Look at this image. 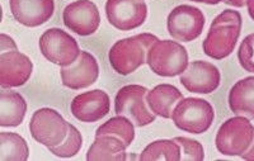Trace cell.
Masks as SVG:
<instances>
[{
  "label": "cell",
  "mask_w": 254,
  "mask_h": 161,
  "mask_svg": "<svg viewBox=\"0 0 254 161\" xmlns=\"http://www.w3.org/2000/svg\"><path fill=\"white\" fill-rule=\"evenodd\" d=\"M242 14L234 9H225L211 23L202 44L205 55L214 60H224L234 52L242 32Z\"/></svg>",
  "instance_id": "obj_1"
},
{
  "label": "cell",
  "mask_w": 254,
  "mask_h": 161,
  "mask_svg": "<svg viewBox=\"0 0 254 161\" xmlns=\"http://www.w3.org/2000/svg\"><path fill=\"white\" fill-rule=\"evenodd\" d=\"M146 63L154 74L163 78H173L182 75L188 67V52L176 41L158 40L149 49Z\"/></svg>",
  "instance_id": "obj_3"
},
{
  "label": "cell",
  "mask_w": 254,
  "mask_h": 161,
  "mask_svg": "<svg viewBox=\"0 0 254 161\" xmlns=\"http://www.w3.org/2000/svg\"><path fill=\"white\" fill-rule=\"evenodd\" d=\"M238 60L246 71L254 74V33L247 36L238 50Z\"/></svg>",
  "instance_id": "obj_26"
},
{
  "label": "cell",
  "mask_w": 254,
  "mask_h": 161,
  "mask_svg": "<svg viewBox=\"0 0 254 161\" xmlns=\"http://www.w3.org/2000/svg\"><path fill=\"white\" fill-rule=\"evenodd\" d=\"M240 158L243 159V160H247V161H254V140L253 142H252L251 147H249L248 150H247L246 153L243 154Z\"/></svg>",
  "instance_id": "obj_28"
},
{
  "label": "cell",
  "mask_w": 254,
  "mask_h": 161,
  "mask_svg": "<svg viewBox=\"0 0 254 161\" xmlns=\"http://www.w3.org/2000/svg\"><path fill=\"white\" fill-rule=\"evenodd\" d=\"M9 6L18 23L29 28L42 26L55 13L54 0H9Z\"/></svg>",
  "instance_id": "obj_16"
},
{
  "label": "cell",
  "mask_w": 254,
  "mask_h": 161,
  "mask_svg": "<svg viewBox=\"0 0 254 161\" xmlns=\"http://www.w3.org/2000/svg\"><path fill=\"white\" fill-rule=\"evenodd\" d=\"M13 50H18L17 45L13 41L12 37H9L6 35H0V51L6 52V51H13Z\"/></svg>",
  "instance_id": "obj_27"
},
{
  "label": "cell",
  "mask_w": 254,
  "mask_h": 161,
  "mask_svg": "<svg viewBox=\"0 0 254 161\" xmlns=\"http://www.w3.org/2000/svg\"><path fill=\"white\" fill-rule=\"evenodd\" d=\"M69 122L52 108L37 109L29 122V132L35 141L47 149L59 146L69 133Z\"/></svg>",
  "instance_id": "obj_6"
},
{
  "label": "cell",
  "mask_w": 254,
  "mask_h": 161,
  "mask_svg": "<svg viewBox=\"0 0 254 161\" xmlns=\"http://www.w3.org/2000/svg\"><path fill=\"white\" fill-rule=\"evenodd\" d=\"M229 107L237 115L254 119V76L237 81L229 93Z\"/></svg>",
  "instance_id": "obj_18"
},
{
  "label": "cell",
  "mask_w": 254,
  "mask_h": 161,
  "mask_svg": "<svg viewBox=\"0 0 254 161\" xmlns=\"http://www.w3.org/2000/svg\"><path fill=\"white\" fill-rule=\"evenodd\" d=\"M190 1H194V3L208 4V5H216V4L222 3V1H225V0H190Z\"/></svg>",
  "instance_id": "obj_30"
},
{
  "label": "cell",
  "mask_w": 254,
  "mask_h": 161,
  "mask_svg": "<svg viewBox=\"0 0 254 161\" xmlns=\"http://www.w3.org/2000/svg\"><path fill=\"white\" fill-rule=\"evenodd\" d=\"M112 135L121 138L128 147L135 140V124L125 115H117L104 122L95 131V136Z\"/></svg>",
  "instance_id": "obj_23"
},
{
  "label": "cell",
  "mask_w": 254,
  "mask_h": 161,
  "mask_svg": "<svg viewBox=\"0 0 254 161\" xmlns=\"http://www.w3.org/2000/svg\"><path fill=\"white\" fill-rule=\"evenodd\" d=\"M158 40L151 33H140L117 41L108 52L112 69L122 76L132 74L146 62L149 49Z\"/></svg>",
  "instance_id": "obj_2"
},
{
  "label": "cell",
  "mask_w": 254,
  "mask_h": 161,
  "mask_svg": "<svg viewBox=\"0 0 254 161\" xmlns=\"http://www.w3.org/2000/svg\"><path fill=\"white\" fill-rule=\"evenodd\" d=\"M183 99L181 90L171 84H159L146 94V103L151 112L163 118H172L174 107Z\"/></svg>",
  "instance_id": "obj_17"
},
{
  "label": "cell",
  "mask_w": 254,
  "mask_h": 161,
  "mask_svg": "<svg viewBox=\"0 0 254 161\" xmlns=\"http://www.w3.org/2000/svg\"><path fill=\"white\" fill-rule=\"evenodd\" d=\"M254 140V126L249 118L237 115L229 118L220 126L215 145L220 154L226 156H242Z\"/></svg>",
  "instance_id": "obj_5"
},
{
  "label": "cell",
  "mask_w": 254,
  "mask_h": 161,
  "mask_svg": "<svg viewBox=\"0 0 254 161\" xmlns=\"http://www.w3.org/2000/svg\"><path fill=\"white\" fill-rule=\"evenodd\" d=\"M111 101L106 92L101 89L90 90L76 95L70 104L71 114L84 123L101 121L110 113Z\"/></svg>",
  "instance_id": "obj_14"
},
{
  "label": "cell",
  "mask_w": 254,
  "mask_h": 161,
  "mask_svg": "<svg viewBox=\"0 0 254 161\" xmlns=\"http://www.w3.org/2000/svg\"><path fill=\"white\" fill-rule=\"evenodd\" d=\"M179 81L190 93L210 94L220 87L221 74L214 63L207 61H193L188 63Z\"/></svg>",
  "instance_id": "obj_12"
},
{
  "label": "cell",
  "mask_w": 254,
  "mask_h": 161,
  "mask_svg": "<svg viewBox=\"0 0 254 161\" xmlns=\"http://www.w3.org/2000/svg\"><path fill=\"white\" fill-rule=\"evenodd\" d=\"M106 15L115 28L132 31L145 23L147 5L144 0H107Z\"/></svg>",
  "instance_id": "obj_10"
},
{
  "label": "cell",
  "mask_w": 254,
  "mask_h": 161,
  "mask_svg": "<svg viewBox=\"0 0 254 161\" xmlns=\"http://www.w3.org/2000/svg\"><path fill=\"white\" fill-rule=\"evenodd\" d=\"M173 140L178 142L179 146H181V153H182L181 160L202 161L205 159L203 146L196 140H192V138L188 137H176Z\"/></svg>",
  "instance_id": "obj_25"
},
{
  "label": "cell",
  "mask_w": 254,
  "mask_h": 161,
  "mask_svg": "<svg viewBox=\"0 0 254 161\" xmlns=\"http://www.w3.org/2000/svg\"><path fill=\"white\" fill-rule=\"evenodd\" d=\"M149 90L142 85H126L117 92L115 98V112L125 115L136 127H145L155 121V114L146 103Z\"/></svg>",
  "instance_id": "obj_7"
},
{
  "label": "cell",
  "mask_w": 254,
  "mask_h": 161,
  "mask_svg": "<svg viewBox=\"0 0 254 161\" xmlns=\"http://www.w3.org/2000/svg\"><path fill=\"white\" fill-rule=\"evenodd\" d=\"M29 149L26 140L14 132L0 133V161H27Z\"/></svg>",
  "instance_id": "obj_21"
},
{
  "label": "cell",
  "mask_w": 254,
  "mask_h": 161,
  "mask_svg": "<svg viewBox=\"0 0 254 161\" xmlns=\"http://www.w3.org/2000/svg\"><path fill=\"white\" fill-rule=\"evenodd\" d=\"M38 46L46 60L61 67L75 62L81 52L75 38L60 28L45 31L40 37Z\"/></svg>",
  "instance_id": "obj_8"
},
{
  "label": "cell",
  "mask_w": 254,
  "mask_h": 161,
  "mask_svg": "<svg viewBox=\"0 0 254 161\" xmlns=\"http://www.w3.org/2000/svg\"><path fill=\"white\" fill-rule=\"evenodd\" d=\"M126 144L121 138L112 135L95 136V140L90 145L87 153L88 161L107 160V161H122L127 159Z\"/></svg>",
  "instance_id": "obj_19"
},
{
  "label": "cell",
  "mask_w": 254,
  "mask_h": 161,
  "mask_svg": "<svg viewBox=\"0 0 254 161\" xmlns=\"http://www.w3.org/2000/svg\"><path fill=\"white\" fill-rule=\"evenodd\" d=\"M224 3L228 4V5L235 6V8H243L244 5H247L248 0H225Z\"/></svg>",
  "instance_id": "obj_29"
},
{
  "label": "cell",
  "mask_w": 254,
  "mask_h": 161,
  "mask_svg": "<svg viewBox=\"0 0 254 161\" xmlns=\"http://www.w3.org/2000/svg\"><path fill=\"white\" fill-rule=\"evenodd\" d=\"M181 158V146L174 140H158L151 142L140 155V160L149 161H179Z\"/></svg>",
  "instance_id": "obj_22"
},
{
  "label": "cell",
  "mask_w": 254,
  "mask_h": 161,
  "mask_svg": "<svg viewBox=\"0 0 254 161\" xmlns=\"http://www.w3.org/2000/svg\"><path fill=\"white\" fill-rule=\"evenodd\" d=\"M81 146H83V137H81V133L79 132V130L76 128L74 124H69V133H67V137L65 138V141L63 144H60L59 146L51 147L49 149V151H51V154H54L58 158L67 159V158H74L79 154Z\"/></svg>",
  "instance_id": "obj_24"
},
{
  "label": "cell",
  "mask_w": 254,
  "mask_h": 161,
  "mask_svg": "<svg viewBox=\"0 0 254 161\" xmlns=\"http://www.w3.org/2000/svg\"><path fill=\"white\" fill-rule=\"evenodd\" d=\"M61 83L64 87L72 90L90 87L99 76V66L94 56L87 51H81L79 57L70 66L61 67Z\"/></svg>",
  "instance_id": "obj_15"
},
{
  "label": "cell",
  "mask_w": 254,
  "mask_h": 161,
  "mask_svg": "<svg viewBox=\"0 0 254 161\" xmlns=\"http://www.w3.org/2000/svg\"><path fill=\"white\" fill-rule=\"evenodd\" d=\"M206 18L201 9L192 5H178L169 13L167 28L169 35L181 42H190L201 36Z\"/></svg>",
  "instance_id": "obj_9"
},
{
  "label": "cell",
  "mask_w": 254,
  "mask_h": 161,
  "mask_svg": "<svg viewBox=\"0 0 254 161\" xmlns=\"http://www.w3.org/2000/svg\"><path fill=\"white\" fill-rule=\"evenodd\" d=\"M172 119L179 130L201 135L206 132L214 122L215 110L205 99L183 98L174 107Z\"/></svg>",
  "instance_id": "obj_4"
},
{
  "label": "cell",
  "mask_w": 254,
  "mask_h": 161,
  "mask_svg": "<svg viewBox=\"0 0 254 161\" xmlns=\"http://www.w3.org/2000/svg\"><path fill=\"white\" fill-rule=\"evenodd\" d=\"M247 6H248L249 15H251L252 19L254 20V0H248V3H247Z\"/></svg>",
  "instance_id": "obj_31"
},
{
  "label": "cell",
  "mask_w": 254,
  "mask_h": 161,
  "mask_svg": "<svg viewBox=\"0 0 254 161\" xmlns=\"http://www.w3.org/2000/svg\"><path fill=\"white\" fill-rule=\"evenodd\" d=\"M33 63L18 50L0 54V85L3 89L22 87L31 78Z\"/></svg>",
  "instance_id": "obj_13"
},
{
  "label": "cell",
  "mask_w": 254,
  "mask_h": 161,
  "mask_svg": "<svg viewBox=\"0 0 254 161\" xmlns=\"http://www.w3.org/2000/svg\"><path fill=\"white\" fill-rule=\"evenodd\" d=\"M27 103L19 93L3 89L0 93V126L18 127L24 121Z\"/></svg>",
  "instance_id": "obj_20"
},
{
  "label": "cell",
  "mask_w": 254,
  "mask_h": 161,
  "mask_svg": "<svg viewBox=\"0 0 254 161\" xmlns=\"http://www.w3.org/2000/svg\"><path fill=\"white\" fill-rule=\"evenodd\" d=\"M64 24L81 37L93 35L101 24V14L90 0H76L65 6L63 13Z\"/></svg>",
  "instance_id": "obj_11"
}]
</instances>
